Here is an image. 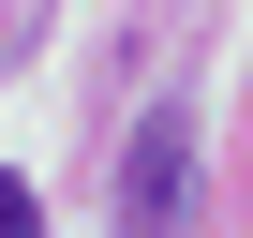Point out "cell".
<instances>
[{
  "mask_svg": "<svg viewBox=\"0 0 253 238\" xmlns=\"http://www.w3.org/2000/svg\"><path fill=\"white\" fill-rule=\"evenodd\" d=\"M179 208H194V119L164 104V119H134V149H119V238H179Z\"/></svg>",
  "mask_w": 253,
  "mask_h": 238,
  "instance_id": "cell-1",
  "label": "cell"
},
{
  "mask_svg": "<svg viewBox=\"0 0 253 238\" xmlns=\"http://www.w3.org/2000/svg\"><path fill=\"white\" fill-rule=\"evenodd\" d=\"M30 223H45V194H30V179H0V238H30Z\"/></svg>",
  "mask_w": 253,
  "mask_h": 238,
  "instance_id": "cell-2",
  "label": "cell"
}]
</instances>
